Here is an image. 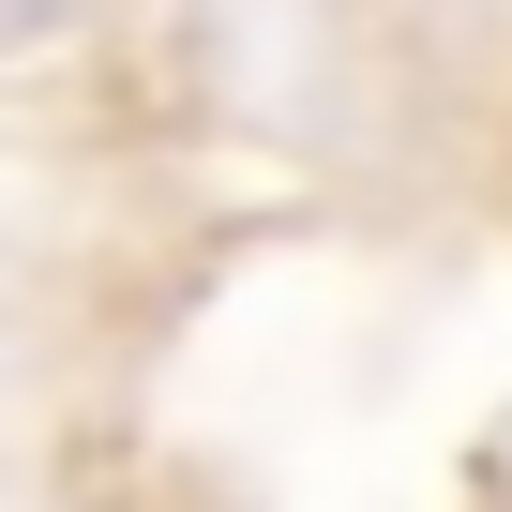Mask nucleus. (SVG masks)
Segmentation results:
<instances>
[]
</instances>
